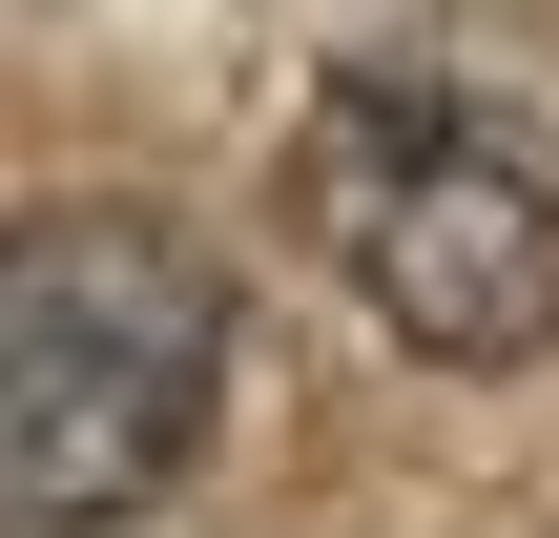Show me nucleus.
I'll use <instances>...</instances> for the list:
<instances>
[{
    "label": "nucleus",
    "instance_id": "1",
    "mask_svg": "<svg viewBox=\"0 0 559 538\" xmlns=\"http://www.w3.org/2000/svg\"><path fill=\"white\" fill-rule=\"evenodd\" d=\"M290 207L373 290L394 352H436V373L559 352V145L498 124V83H456V62H332V104L290 145Z\"/></svg>",
    "mask_w": 559,
    "mask_h": 538
},
{
    "label": "nucleus",
    "instance_id": "2",
    "mask_svg": "<svg viewBox=\"0 0 559 538\" xmlns=\"http://www.w3.org/2000/svg\"><path fill=\"white\" fill-rule=\"evenodd\" d=\"M228 415V270L187 228L62 207L21 228L0 290V518L21 538H124Z\"/></svg>",
    "mask_w": 559,
    "mask_h": 538
}]
</instances>
